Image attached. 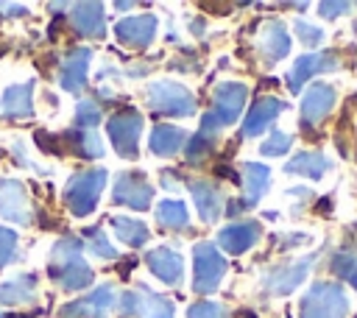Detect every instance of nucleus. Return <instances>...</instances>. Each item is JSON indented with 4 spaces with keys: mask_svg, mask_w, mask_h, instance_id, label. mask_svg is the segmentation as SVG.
Returning <instances> with one entry per match:
<instances>
[{
    "mask_svg": "<svg viewBox=\"0 0 357 318\" xmlns=\"http://www.w3.org/2000/svg\"><path fill=\"white\" fill-rule=\"evenodd\" d=\"M81 240L78 237H61L50 251V276L64 290H84L92 285V268L81 257Z\"/></svg>",
    "mask_w": 357,
    "mask_h": 318,
    "instance_id": "1",
    "label": "nucleus"
},
{
    "mask_svg": "<svg viewBox=\"0 0 357 318\" xmlns=\"http://www.w3.org/2000/svg\"><path fill=\"white\" fill-rule=\"evenodd\" d=\"M346 312L349 298L337 282H315L298 304L301 318H346Z\"/></svg>",
    "mask_w": 357,
    "mask_h": 318,
    "instance_id": "2",
    "label": "nucleus"
},
{
    "mask_svg": "<svg viewBox=\"0 0 357 318\" xmlns=\"http://www.w3.org/2000/svg\"><path fill=\"white\" fill-rule=\"evenodd\" d=\"M103 184H106V170L103 167H92V170H84V173H75L64 187V204L70 206L73 215L84 218L98 206Z\"/></svg>",
    "mask_w": 357,
    "mask_h": 318,
    "instance_id": "3",
    "label": "nucleus"
},
{
    "mask_svg": "<svg viewBox=\"0 0 357 318\" xmlns=\"http://www.w3.org/2000/svg\"><path fill=\"white\" fill-rule=\"evenodd\" d=\"M148 103L151 109L170 114V117H187L195 112L192 92L178 81H156L148 86Z\"/></svg>",
    "mask_w": 357,
    "mask_h": 318,
    "instance_id": "4",
    "label": "nucleus"
},
{
    "mask_svg": "<svg viewBox=\"0 0 357 318\" xmlns=\"http://www.w3.org/2000/svg\"><path fill=\"white\" fill-rule=\"evenodd\" d=\"M142 128H145V120H142V114L137 109H123V112L112 114L109 126H106V131L112 137V145L123 159H137Z\"/></svg>",
    "mask_w": 357,
    "mask_h": 318,
    "instance_id": "5",
    "label": "nucleus"
},
{
    "mask_svg": "<svg viewBox=\"0 0 357 318\" xmlns=\"http://www.w3.org/2000/svg\"><path fill=\"white\" fill-rule=\"evenodd\" d=\"M226 273V259L212 243H195L192 248V290L212 293Z\"/></svg>",
    "mask_w": 357,
    "mask_h": 318,
    "instance_id": "6",
    "label": "nucleus"
},
{
    "mask_svg": "<svg viewBox=\"0 0 357 318\" xmlns=\"http://www.w3.org/2000/svg\"><path fill=\"white\" fill-rule=\"evenodd\" d=\"M120 312L123 318H173V304L153 293L145 285H137L134 290H126L120 296Z\"/></svg>",
    "mask_w": 357,
    "mask_h": 318,
    "instance_id": "7",
    "label": "nucleus"
},
{
    "mask_svg": "<svg viewBox=\"0 0 357 318\" xmlns=\"http://www.w3.org/2000/svg\"><path fill=\"white\" fill-rule=\"evenodd\" d=\"M112 201L123 204L128 209L142 212L151 201H153V187L148 184L142 170H126L114 179V190H112Z\"/></svg>",
    "mask_w": 357,
    "mask_h": 318,
    "instance_id": "8",
    "label": "nucleus"
},
{
    "mask_svg": "<svg viewBox=\"0 0 357 318\" xmlns=\"http://www.w3.org/2000/svg\"><path fill=\"white\" fill-rule=\"evenodd\" d=\"M245 98H248V86L240 84V81H220L212 92V117L218 120V126H231L243 106H245Z\"/></svg>",
    "mask_w": 357,
    "mask_h": 318,
    "instance_id": "9",
    "label": "nucleus"
},
{
    "mask_svg": "<svg viewBox=\"0 0 357 318\" xmlns=\"http://www.w3.org/2000/svg\"><path fill=\"white\" fill-rule=\"evenodd\" d=\"M310 268H312V257H301V259H293V262H279V265L265 271L262 282H265V287L271 293L287 296V293H293L307 279Z\"/></svg>",
    "mask_w": 357,
    "mask_h": 318,
    "instance_id": "10",
    "label": "nucleus"
},
{
    "mask_svg": "<svg viewBox=\"0 0 357 318\" xmlns=\"http://www.w3.org/2000/svg\"><path fill=\"white\" fill-rule=\"evenodd\" d=\"M112 307H114V287L106 282V285L95 287L89 296L64 304L59 318H109Z\"/></svg>",
    "mask_w": 357,
    "mask_h": 318,
    "instance_id": "11",
    "label": "nucleus"
},
{
    "mask_svg": "<svg viewBox=\"0 0 357 318\" xmlns=\"http://www.w3.org/2000/svg\"><path fill=\"white\" fill-rule=\"evenodd\" d=\"M340 61H337V50H324V53H310V56H301L296 59L290 75H287V86L290 92H301V86L318 75V73H329V70H337Z\"/></svg>",
    "mask_w": 357,
    "mask_h": 318,
    "instance_id": "12",
    "label": "nucleus"
},
{
    "mask_svg": "<svg viewBox=\"0 0 357 318\" xmlns=\"http://www.w3.org/2000/svg\"><path fill=\"white\" fill-rule=\"evenodd\" d=\"M335 100H337V92H335L332 84H324V81L312 84V86L307 89V95L301 98V123H304L307 128L318 126V123L335 109Z\"/></svg>",
    "mask_w": 357,
    "mask_h": 318,
    "instance_id": "13",
    "label": "nucleus"
},
{
    "mask_svg": "<svg viewBox=\"0 0 357 318\" xmlns=\"http://www.w3.org/2000/svg\"><path fill=\"white\" fill-rule=\"evenodd\" d=\"M114 33H117L120 45H126V47H148L156 36V14L126 17L114 25Z\"/></svg>",
    "mask_w": 357,
    "mask_h": 318,
    "instance_id": "14",
    "label": "nucleus"
},
{
    "mask_svg": "<svg viewBox=\"0 0 357 318\" xmlns=\"http://www.w3.org/2000/svg\"><path fill=\"white\" fill-rule=\"evenodd\" d=\"M0 215L6 220L14 223H31V212H28V192L22 187V181L17 179H0Z\"/></svg>",
    "mask_w": 357,
    "mask_h": 318,
    "instance_id": "15",
    "label": "nucleus"
},
{
    "mask_svg": "<svg viewBox=\"0 0 357 318\" xmlns=\"http://www.w3.org/2000/svg\"><path fill=\"white\" fill-rule=\"evenodd\" d=\"M145 262L151 268V273L156 279H162L165 285H178L181 276H184V257L167 245H159V248H151L145 254Z\"/></svg>",
    "mask_w": 357,
    "mask_h": 318,
    "instance_id": "16",
    "label": "nucleus"
},
{
    "mask_svg": "<svg viewBox=\"0 0 357 318\" xmlns=\"http://www.w3.org/2000/svg\"><path fill=\"white\" fill-rule=\"evenodd\" d=\"M89 59H92V50L89 47H73L61 67H59V84L61 89L67 92H78L84 84H86V70H89Z\"/></svg>",
    "mask_w": 357,
    "mask_h": 318,
    "instance_id": "17",
    "label": "nucleus"
},
{
    "mask_svg": "<svg viewBox=\"0 0 357 318\" xmlns=\"http://www.w3.org/2000/svg\"><path fill=\"white\" fill-rule=\"evenodd\" d=\"M262 59L268 64H276L279 59H284L290 53V36H287V28L279 22V20H268L262 28H259V42H257Z\"/></svg>",
    "mask_w": 357,
    "mask_h": 318,
    "instance_id": "18",
    "label": "nucleus"
},
{
    "mask_svg": "<svg viewBox=\"0 0 357 318\" xmlns=\"http://www.w3.org/2000/svg\"><path fill=\"white\" fill-rule=\"evenodd\" d=\"M284 112V100L273 98V95H265V98H257V103L251 106V112L245 114V123H243V137H257L262 134L273 120L276 114Z\"/></svg>",
    "mask_w": 357,
    "mask_h": 318,
    "instance_id": "19",
    "label": "nucleus"
},
{
    "mask_svg": "<svg viewBox=\"0 0 357 318\" xmlns=\"http://www.w3.org/2000/svg\"><path fill=\"white\" fill-rule=\"evenodd\" d=\"M187 187H190V192H192V201H195L198 215H201L206 223L218 220L220 212H223V192H220L212 181H206V179H192V181H187Z\"/></svg>",
    "mask_w": 357,
    "mask_h": 318,
    "instance_id": "20",
    "label": "nucleus"
},
{
    "mask_svg": "<svg viewBox=\"0 0 357 318\" xmlns=\"http://www.w3.org/2000/svg\"><path fill=\"white\" fill-rule=\"evenodd\" d=\"M259 234H262V229H259L257 220H237V223H229L226 229H220L218 243L229 254H243L259 240Z\"/></svg>",
    "mask_w": 357,
    "mask_h": 318,
    "instance_id": "21",
    "label": "nucleus"
},
{
    "mask_svg": "<svg viewBox=\"0 0 357 318\" xmlns=\"http://www.w3.org/2000/svg\"><path fill=\"white\" fill-rule=\"evenodd\" d=\"M268 184H271V170L265 165L245 162L243 165V198L237 206H231V212H237L240 206H254L268 192Z\"/></svg>",
    "mask_w": 357,
    "mask_h": 318,
    "instance_id": "22",
    "label": "nucleus"
},
{
    "mask_svg": "<svg viewBox=\"0 0 357 318\" xmlns=\"http://www.w3.org/2000/svg\"><path fill=\"white\" fill-rule=\"evenodd\" d=\"M0 106H3V114H6V117H14V120L28 117V114L33 112V81L8 86V89L3 92Z\"/></svg>",
    "mask_w": 357,
    "mask_h": 318,
    "instance_id": "23",
    "label": "nucleus"
},
{
    "mask_svg": "<svg viewBox=\"0 0 357 318\" xmlns=\"http://www.w3.org/2000/svg\"><path fill=\"white\" fill-rule=\"evenodd\" d=\"M329 170H332V159L324 156L321 151H301V153H296V156L284 165V173L310 176V179H324Z\"/></svg>",
    "mask_w": 357,
    "mask_h": 318,
    "instance_id": "24",
    "label": "nucleus"
},
{
    "mask_svg": "<svg viewBox=\"0 0 357 318\" xmlns=\"http://www.w3.org/2000/svg\"><path fill=\"white\" fill-rule=\"evenodd\" d=\"M218 120L206 112L204 114V120H201V128L190 137V142H187V159L192 162V165H198L209 151H212V145H215V134H218Z\"/></svg>",
    "mask_w": 357,
    "mask_h": 318,
    "instance_id": "25",
    "label": "nucleus"
},
{
    "mask_svg": "<svg viewBox=\"0 0 357 318\" xmlns=\"http://www.w3.org/2000/svg\"><path fill=\"white\" fill-rule=\"evenodd\" d=\"M73 25L84 36H103V6L100 3H78L73 6Z\"/></svg>",
    "mask_w": 357,
    "mask_h": 318,
    "instance_id": "26",
    "label": "nucleus"
},
{
    "mask_svg": "<svg viewBox=\"0 0 357 318\" xmlns=\"http://www.w3.org/2000/svg\"><path fill=\"white\" fill-rule=\"evenodd\" d=\"M184 139H187V131L178 126H156L148 137V148L156 156H173Z\"/></svg>",
    "mask_w": 357,
    "mask_h": 318,
    "instance_id": "27",
    "label": "nucleus"
},
{
    "mask_svg": "<svg viewBox=\"0 0 357 318\" xmlns=\"http://www.w3.org/2000/svg\"><path fill=\"white\" fill-rule=\"evenodd\" d=\"M61 142H67V148H73L78 156H84V159H98V156H103V142H100V137L95 134V131H84V128H70V131H64L61 134Z\"/></svg>",
    "mask_w": 357,
    "mask_h": 318,
    "instance_id": "28",
    "label": "nucleus"
},
{
    "mask_svg": "<svg viewBox=\"0 0 357 318\" xmlns=\"http://www.w3.org/2000/svg\"><path fill=\"white\" fill-rule=\"evenodd\" d=\"M36 293V276L22 273L8 282H0V304H28Z\"/></svg>",
    "mask_w": 357,
    "mask_h": 318,
    "instance_id": "29",
    "label": "nucleus"
},
{
    "mask_svg": "<svg viewBox=\"0 0 357 318\" xmlns=\"http://www.w3.org/2000/svg\"><path fill=\"white\" fill-rule=\"evenodd\" d=\"M156 220H159V226H165L170 232H178V229H187L190 212H187V206L181 201L167 198V201L156 204Z\"/></svg>",
    "mask_w": 357,
    "mask_h": 318,
    "instance_id": "30",
    "label": "nucleus"
},
{
    "mask_svg": "<svg viewBox=\"0 0 357 318\" xmlns=\"http://www.w3.org/2000/svg\"><path fill=\"white\" fill-rule=\"evenodd\" d=\"M112 229H114V234L126 243V245H131V248H139V245H145V240H148V226L142 223V220H137V218H112Z\"/></svg>",
    "mask_w": 357,
    "mask_h": 318,
    "instance_id": "31",
    "label": "nucleus"
},
{
    "mask_svg": "<svg viewBox=\"0 0 357 318\" xmlns=\"http://www.w3.org/2000/svg\"><path fill=\"white\" fill-rule=\"evenodd\" d=\"M98 123H100V106L95 100H81L75 106V128L92 131Z\"/></svg>",
    "mask_w": 357,
    "mask_h": 318,
    "instance_id": "32",
    "label": "nucleus"
},
{
    "mask_svg": "<svg viewBox=\"0 0 357 318\" xmlns=\"http://www.w3.org/2000/svg\"><path fill=\"white\" fill-rule=\"evenodd\" d=\"M332 271L340 276V279H346V282H357V254L354 251H337L335 254V259H332Z\"/></svg>",
    "mask_w": 357,
    "mask_h": 318,
    "instance_id": "33",
    "label": "nucleus"
},
{
    "mask_svg": "<svg viewBox=\"0 0 357 318\" xmlns=\"http://www.w3.org/2000/svg\"><path fill=\"white\" fill-rule=\"evenodd\" d=\"M84 234L89 237V251H92L95 257H100V259H114V257H117V248L109 243V237H106L100 229H86Z\"/></svg>",
    "mask_w": 357,
    "mask_h": 318,
    "instance_id": "34",
    "label": "nucleus"
},
{
    "mask_svg": "<svg viewBox=\"0 0 357 318\" xmlns=\"http://www.w3.org/2000/svg\"><path fill=\"white\" fill-rule=\"evenodd\" d=\"M290 145H293V134H287V131H271V137L262 142V156H282V153H287L290 151Z\"/></svg>",
    "mask_w": 357,
    "mask_h": 318,
    "instance_id": "35",
    "label": "nucleus"
},
{
    "mask_svg": "<svg viewBox=\"0 0 357 318\" xmlns=\"http://www.w3.org/2000/svg\"><path fill=\"white\" fill-rule=\"evenodd\" d=\"M187 318H229V310L220 301H201L187 310Z\"/></svg>",
    "mask_w": 357,
    "mask_h": 318,
    "instance_id": "36",
    "label": "nucleus"
},
{
    "mask_svg": "<svg viewBox=\"0 0 357 318\" xmlns=\"http://www.w3.org/2000/svg\"><path fill=\"white\" fill-rule=\"evenodd\" d=\"M17 257V234L6 226H0V268L8 265Z\"/></svg>",
    "mask_w": 357,
    "mask_h": 318,
    "instance_id": "37",
    "label": "nucleus"
},
{
    "mask_svg": "<svg viewBox=\"0 0 357 318\" xmlns=\"http://www.w3.org/2000/svg\"><path fill=\"white\" fill-rule=\"evenodd\" d=\"M296 33H298V39H301L307 47H318V45L324 42V31L315 28V25H310L307 20H296Z\"/></svg>",
    "mask_w": 357,
    "mask_h": 318,
    "instance_id": "38",
    "label": "nucleus"
},
{
    "mask_svg": "<svg viewBox=\"0 0 357 318\" xmlns=\"http://www.w3.org/2000/svg\"><path fill=\"white\" fill-rule=\"evenodd\" d=\"M318 8H321V17H329V20H332V17L349 14V8H351V6H349V3H321Z\"/></svg>",
    "mask_w": 357,
    "mask_h": 318,
    "instance_id": "39",
    "label": "nucleus"
},
{
    "mask_svg": "<svg viewBox=\"0 0 357 318\" xmlns=\"http://www.w3.org/2000/svg\"><path fill=\"white\" fill-rule=\"evenodd\" d=\"M354 287H357V282H354Z\"/></svg>",
    "mask_w": 357,
    "mask_h": 318,
    "instance_id": "40",
    "label": "nucleus"
},
{
    "mask_svg": "<svg viewBox=\"0 0 357 318\" xmlns=\"http://www.w3.org/2000/svg\"><path fill=\"white\" fill-rule=\"evenodd\" d=\"M0 318H3V315H0Z\"/></svg>",
    "mask_w": 357,
    "mask_h": 318,
    "instance_id": "41",
    "label": "nucleus"
}]
</instances>
